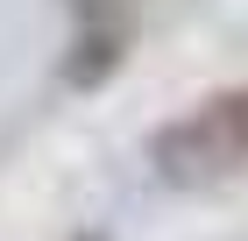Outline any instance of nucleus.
<instances>
[{
  "label": "nucleus",
  "instance_id": "nucleus-1",
  "mask_svg": "<svg viewBox=\"0 0 248 241\" xmlns=\"http://www.w3.org/2000/svg\"><path fill=\"white\" fill-rule=\"evenodd\" d=\"M149 163L163 185L177 192H206L227 185L248 170V85H227V93H206L191 113H177L170 128H156Z\"/></svg>",
  "mask_w": 248,
  "mask_h": 241
},
{
  "label": "nucleus",
  "instance_id": "nucleus-2",
  "mask_svg": "<svg viewBox=\"0 0 248 241\" xmlns=\"http://www.w3.org/2000/svg\"><path fill=\"white\" fill-rule=\"evenodd\" d=\"M85 241H99V234H85Z\"/></svg>",
  "mask_w": 248,
  "mask_h": 241
}]
</instances>
